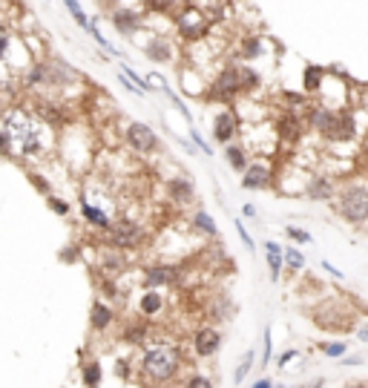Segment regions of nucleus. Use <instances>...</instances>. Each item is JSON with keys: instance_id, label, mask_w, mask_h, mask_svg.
Returning <instances> with one entry per match:
<instances>
[{"instance_id": "nucleus-3", "label": "nucleus", "mask_w": 368, "mask_h": 388, "mask_svg": "<svg viewBox=\"0 0 368 388\" xmlns=\"http://www.w3.org/2000/svg\"><path fill=\"white\" fill-rule=\"evenodd\" d=\"M184 368V351L176 342H147L141 351V360L135 365V374L147 385H170Z\"/></svg>"}, {"instance_id": "nucleus-2", "label": "nucleus", "mask_w": 368, "mask_h": 388, "mask_svg": "<svg viewBox=\"0 0 368 388\" xmlns=\"http://www.w3.org/2000/svg\"><path fill=\"white\" fill-rule=\"evenodd\" d=\"M259 87H262V78L253 66H245L239 61H228L213 75V81L201 98L210 104H222V110H225V107H233L242 95L256 93Z\"/></svg>"}, {"instance_id": "nucleus-39", "label": "nucleus", "mask_w": 368, "mask_h": 388, "mask_svg": "<svg viewBox=\"0 0 368 388\" xmlns=\"http://www.w3.org/2000/svg\"><path fill=\"white\" fill-rule=\"evenodd\" d=\"M29 182H32V187L43 196V199H49L52 196V184H49V179L43 176V173H35V170H29Z\"/></svg>"}, {"instance_id": "nucleus-7", "label": "nucleus", "mask_w": 368, "mask_h": 388, "mask_svg": "<svg viewBox=\"0 0 368 388\" xmlns=\"http://www.w3.org/2000/svg\"><path fill=\"white\" fill-rule=\"evenodd\" d=\"M173 21H176V32H179V38H182L184 43H199V41H204V38L210 35V26H213V23L207 21L201 4H182V6H179V15H176Z\"/></svg>"}, {"instance_id": "nucleus-33", "label": "nucleus", "mask_w": 368, "mask_h": 388, "mask_svg": "<svg viewBox=\"0 0 368 388\" xmlns=\"http://www.w3.org/2000/svg\"><path fill=\"white\" fill-rule=\"evenodd\" d=\"M285 268L290 273H300L305 268V253L300 248H285Z\"/></svg>"}, {"instance_id": "nucleus-24", "label": "nucleus", "mask_w": 368, "mask_h": 388, "mask_svg": "<svg viewBox=\"0 0 368 388\" xmlns=\"http://www.w3.org/2000/svg\"><path fill=\"white\" fill-rule=\"evenodd\" d=\"M265 248V262H268V273H270V282L276 285L282 279V268H285V248L273 239H265L262 242Z\"/></svg>"}, {"instance_id": "nucleus-41", "label": "nucleus", "mask_w": 368, "mask_h": 388, "mask_svg": "<svg viewBox=\"0 0 368 388\" xmlns=\"http://www.w3.org/2000/svg\"><path fill=\"white\" fill-rule=\"evenodd\" d=\"M233 227H236V236L242 239V245H245L248 251H253V248H256V242H253V236H251V233H248L245 221H242V219H236V224H233Z\"/></svg>"}, {"instance_id": "nucleus-12", "label": "nucleus", "mask_w": 368, "mask_h": 388, "mask_svg": "<svg viewBox=\"0 0 368 388\" xmlns=\"http://www.w3.org/2000/svg\"><path fill=\"white\" fill-rule=\"evenodd\" d=\"M239 130H242V121H239V112L233 107H225L213 115V141L216 144H233L239 138Z\"/></svg>"}, {"instance_id": "nucleus-4", "label": "nucleus", "mask_w": 368, "mask_h": 388, "mask_svg": "<svg viewBox=\"0 0 368 388\" xmlns=\"http://www.w3.org/2000/svg\"><path fill=\"white\" fill-rule=\"evenodd\" d=\"M305 124L317 135H322L325 141H334V144H345V141L357 138V118L351 110H331L328 104H317V107H308Z\"/></svg>"}, {"instance_id": "nucleus-29", "label": "nucleus", "mask_w": 368, "mask_h": 388, "mask_svg": "<svg viewBox=\"0 0 368 388\" xmlns=\"http://www.w3.org/2000/svg\"><path fill=\"white\" fill-rule=\"evenodd\" d=\"M322 81H325V69L308 63L305 72H303V90H305L308 95H317V93L322 90Z\"/></svg>"}, {"instance_id": "nucleus-18", "label": "nucleus", "mask_w": 368, "mask_h": 388, "mask_svg": "<svg viewBox=\"0 0 368 388\" xmlns=\"http://www.w3.org/2000/svg\"><path fill=\"white\" fill-rule=\"evenodd\" d=\"M337 184H334V179L331 176H311L308 182H305V196L311 199V201H334L337 199Z\"/></svg>"}, {"instance_id": "nucleus-54", "label": "nucleus", "mask_w": 368, "mask_h": 388, "mask_svg": "<svg viewBox=\"0 0 368 388\" xmlns=\"http://www.w3.org/2000/svg\"><path fill=\"white\" fill-rule=\"evenodd\" d=\"M6 110H9V107H6L4 101H0V121H4V115H6Z\"/></svg>"}, {"instance_id": "nucleus-51", "label": "nucleus", "mask_w": 368, "mask_h": 388, "mask_svg": "<svg viewBox=\"0 0 368 388\" xmlns=\"http://www.w3.org/2000/svg\"><path fill=\"white\" fill-rule=\"evenodd\" d=\"M362 360H365L362 354H357V357H342V365H348V368H351V365H362Z\"/></svg>"}, {"instance_id": "nucleus-19", "label": "nucleus", "mask_w": 368, "mask_h": 388, "mask_svg": "<svg viewBox=\"0 0 368 388\" xmlns=\"http://www.w3.org/2000/svg\"><path fill=\"white\" fill-rule=\"evenodd\" d=\"M121 342L124 345H147L150 342V320H127V325H124V331H121Z\"/></svg>"}, {"instance_id": "nucleus-8", "label": "nucleus", "mask_w": 368, "mask_h": 388, "mask_svg": "<svg viewBox=\"0 0 368 388\" xmlns=\"http://www.w3.org/2000/svg\"><path fill=\"white\" fill-rule=\"evenodd\" d=\"M124 144L135 152V155H153L159 152L162 141L156 135V130L150 124H144V121H130L124 127Z\"/></svg>"}, {"instance_id": "nucleus-23", "label": "nucleus", "mask_w": 368, "mask_h": 388, "mask_svg": "<svg viewBox=\"0 0 368 388\" xmlns=\"http://www.w3.org/2000/svg\"><path fill=\"white\" fill-rule=\"evenodd\" d=\"M164 308H167V296H164V290H144V293L138 296V314H141L144 320L159 317Z\"/></svg>"}, {"instance_id": "nucleus-16", "label": "nucleus", "mask_w": 368, "mask_h": 388, "mask_svg": "<svg viewBox=\"0 0 368 388\" xmlns=\"http://www.w3.org/2000/svg\"><path fill=\"white\" fill-rule=\"evenodd\" d=\"M115 320H118V314L107 299H93V305H90V331L93 334H107L115 325Z\"/></svg>"}, {"instance_id": "nucleus-50", "label": "nucleus", "mask_w": 368, "mask_h": 388, "mask_svg": "<svg viewBox=\"0 0 368 388\" xmlns=\"http://www.w3.org/2000/svg\"><path fill=\"white\" fill-rule=\"evenodd\" d=\"M256 216H259V210H256L253 204H245V207H242V219H256Z\"/></svg>"}, {"instance_id": "nucleus-5", "label": "nucleus", "mask_w": 368, "mask_h": 388, "mask_svg": "<svg viewBox=\"0 0 368 388\" xmlns=\"http://www.w3.org/2000/svg\"><path fill=\"white\" fill-rule=\"evenodd\" d=\"M334 210L342 221L351 227H365L368 224V182L365 179H351L337 190Z\"/></svg>"}, {"instance_id": "nucleus-35", "label": "nucleus", "mask_w": 368, "mask_h": 388, "mask_svg": "<svg viewBox=\"0 0 368 388\" xmlns=\"http://www.w3.org/2000/svg\"><path fill=\"white\" fill-rule=\"evenodd\" d=\"M285 236H288L293 245H311V242H314L311 233H308L305 227H297V224H288V227H285Z\"/></svg>"}, {"instance_id": "nucleus-15", "label": "nucleus", "mask_w": 368, "mask_h": 388, "mask_svg": "<svg viewBox=\"0 0 368 388\" xmlns=\"http://www.w3.org/2000/svg\"><path fill=\"white\" fill-rule=\"evenodd\" d=\"M239 187H242V190H273V187H276V173H273L270 164L253 162V164L242 173Z\"/></svg>"}, {"instance_id": "nucleus-32", "label": "nucleus", "mask_w": 368, "mask_h": 388, "mask_svg": "<svg viewBox=\"0 0 368 388\" xmlns=\"http://www.w3.org/2000/svg\"><path fill=\"white\" fill-rule=\"evenodd\" d=\"M121 75H124L127 81H130V84H132V87L138 90V95H147V93H153V90H150V84H147V78H141V75H138V72H135V69H132L130 63H121Z\"/></svg>"}, {"instance_id": "nucleus-40", "label": "nucleus", "mask_w": 368, "mask_h": 388, "mask_svg": "<svg viewBox=\"0 0 368 388\" xmlns=\"http://www.w3.org/2000/svg\"><path fill=\"white\" fill-rule=\"evenodd\" d=\"M46 207H49V210H52L55 216H69V213H72V204H69L66 199L55 196V193H52V196L46 199Z\"/></svg>"}, {"instance_id": "nucleus-14", "label": "nucleus", "mask_w": 368, "mask_h": 388, "mask_svg": "<svg viewBox=\"0 0 368 388\" xmlns=\"http://www.w3.org/2000/svg\"><path fill=\"white\" fill-rule=\"evenodd\" d=\"M127 268H130V256L124 253V251H115V248H101L98 251V273L104 276V279H121L124 273H127Z\"/></svg>"}, {"instance_id": "nucleus-43", "label": "nucleus", "mask_w": 368, "mask_h": 388, "mask_svg": "<svg viewBox=\"0 0 368 388\" xmlns=\"http://www.w3.org/2000/svg\"><path fill=\"white\" fill-rule=\"evenodd\" d=\"M78 259H81V251H78L75 245H66V248L61 251V262H69V265H72V262H78Z\"/></svg>"}, {"instance_id": "nucleus-22", "label": "nucleus", "mask_w": 368, "mask_h": 388, "mask_svg": "<svg viewBox=\"0 0 368 388\" xmlns=\"http://www.w3.org/2000/svg\"><path fill=\"white\" fill-rule=\"evenodd\" d=\"M273 124H276V135H279L282 141H300V138H303V121H300V112L285 110Z\"/></svg>"}, {"instance_id": "nucleus-13", "label": "nucleus", "mask_w": 368, "mask_h": 388, "mask_svg": "<svg viewBox=\"0 0 368 388\" xmlns=\"http://www.w3.org/2000/svg\"><path fill=\"white\" fill-rule=\"evenodd\" d=\"M164 196H167V201L176 204V207H190V204H196V199H199L196 184H193L190 176H173V179H167V182H164Z\"/></svg>"}, {"instance_id": "nucleus-31", "label": "nucleus", "mask_w": 368, "mask_h": 388, "mask_svg": "<svg viewBox=\"0 0 368 388\" xmlns=\"http://www.w3.org/2000/svg\"><path fill=\"white\" fill-rule=\"evenodd\" d=\"M270 360H273V328L265 325V331H262V354H259V365L256 368H268Z\"/></svg>"}, {"instance_id": "nucleus-26", "label": "nucleus", "mask_w": 368, "mask_h": 388, "mask_svg": "<svg viewBox=\"0 0 368 388\" xmlns=\"http://www.w3.org/2000/svg\"><path fill=\"white\" fill-rule=\"evenodd\" d=\"M225 162H228V167H231L233 173H245V170L253 164L248 147H245V144H239V141H233V144H228V147H225Z\"/></svg>"}, {"instance_id": "nucleus-42", "label": "nucleus", "mask_w": 368, "mask_h": 388, "mask_svg": "<svg viewBox=\"0 0 368 388\" xmlns=\"http://www.w3.org/2000/svg\"><path fill=\"white\" fill-rule=\"evenodd\" d=\"M190 141H193V147L199 150V152H204L207 155V159H210V155H213V150H210V144L201 138V132L196 130V127H190Z\"/></svg>"}, {"instance_id": "nucleus-34", "label": "nucleus", "mask_w": 368, "mask_h": 388, "mask_svg": "<svg viewBox=\"0 0 368 388\" xmlns=\"http://www.w3.org/2000/svg\"><path fill=\"white\" fill-rule=\"evenodd\" d=\"M15 46V35L9 32V26L0 23V66L9 61V49Z\"/></svg>"}, {"instance_id": "nucleus-36", "label": "nucleus", "mask_w": 368, "mask_h": 388, "mask_svg": "<svg viewBox=\"0 0 368 388\" xmlns=\"http://www.w3.org/2000/svg\"><path fill=\"white\" fill-rule=\"evenodd\" d=\"M179 388H216V382H213V377H207V374H201V371H193Z\"/></svg>"}, {"instance_id": "nucleus-1", "label": "nucleus", "mask_w": 368, "mask_h": 388, "mask_svg": "<svg viewBox=\"0 0 368 388\" xmlns=\"http://www.w3.org/2000/svg\"><path fill=\"white\" fill-rule=\"evenodd\" d=\"M0 130L9 138L12 159L21 164L41 162L52 150V127L26 107H9L4 121H0Z\"/></svg>"}, {"instance_id": "nucleus-37", "label": "nucleus", "mask_w": 368, "mask_h": 388, "mask_svg": "<svg viewBox=\"0 0 368 388\" xmlns=\"http://www.w3.org/2000/svg\"><path fill=\"white\" fill-rule=\"evenodd\" d=\"M63 9H66L72 18H75V23H78L81 29H87V32H90V23H93V21H90V18H87V12L81 9V4H75V0H69V4H63Z\"/></svg>"}, {"instance_id": "nucleus-52", "label": "nucleus", "mask_w": 368, "mask_h": 388, "mask_svg": "<svg viewBox=\"0 0 368 388\" xmlns=\"http://www.w3.org/2000/svg\"><path fill=\"white\" fill-rule=\"evenodd\" d=\"M118 81H121V84H124V90H130V93H135V95H138V90H135V87H132V84H130V81H127V78H124V75H121V72H118Z\"/></svg>"}, {"instance_id": "nucleus-44", "label": "nucleus", "mask_w": 368, "mask_h": 388, "mask_svg": "<svg viewBox=\"0 0 368 388\" xmlns=\"http://www.w3.org/2000/svg\"><path fill=\"white\" fill-rule=\"evenodd\" d=\"M297 357H300V351H297V348H288V351H282V354L276 357V368H285L290 360H297Z\"/></svg>"}, {"instance_id": "nucleus-25", "label": "nucleus", "mask_w": 368, "mask_h": 388, "mask_svg": "<svg viewBox=\"0 0 368 388\" xmlns=\"http://www.w3.org/2000/svg\"><path fill=\"white\" fill-rule=\"evenodd\" d=\"M236 314V308H233V302H231V296H213L210 299V305H207V320H210V325H216V323H231V317Z\"/></svg>"}, {"instance_id": "nucleus-53", "label": "nucleus", "mask_w": 368, "mask_h": 388, "mask_svg": "<svg viewBox=\"0 0 368 388\" xmlns=\"http://www.w3.org/2000/svg\"><path fill=\"white\" fill-rule=\"evenodd\" d=\"M357 337H359V342H368V328H359Z\"/></svg>"}, {"instance_id": "nucleus-55", "label": "nucleus", "mask_w": 368, "mask_h": 388, "mask_svg": "<svg viewBox=\"0 0 368 388\" xmlns=\"http://www.w3.org/2000/svg\"><path fill=\"white\" fill-rule=\"evenodd\" d=\"M345 388H368V382H354V385H345Z\"/></svg>"}, {"instance_id": "nucleus-17", "label": "nucleus", "mask_w": 368, "mask_h": 388, "mask_svg": "<svg viewBox=\"0 0 368 388\" xmlns=\"http://www.w3.org/2000/svg\"><path fill=\"white\" fill-rule=\"evenodd\" d=\"M141 49H144L147 61H153V63H173L176 61V43L162 35H153Z\"/></svg>"}, {"instance_id": "nucleus-47", "label": "nucleus", "mask_w": 368, "mask_h": 388, "mask_svg": "<svg viewBox=\"0 0 368 388\" xmlns=\"http://www.w3.org/2000/svg\"><path fill=\"white\" fill-rule=\"evenodd\" d=\"M322 271H325V273H331L334 279H342V276H345V273H342V271H340L337 265H331L328 259H322Z\"/></svg>"}, {"instance_id": "nucleus-10", "label": "nucleus", "mask_w": 368, "mask_h": 388, "mask_svg": "<svg viewBox=\"0 0 368 388\" xmlns=\"http://www.w3.org/2000/svg\"><path fill=\"white\" fill-rule=\"evenodd\" d=\"M110 9V23L118 35L124 38H132L144 29V15H141V6H132V4H115V6H107Z\"/></svg>"}, {"instance_id": "nucleus-27", "label": "nucleus", "mask_w": 368, "mask_h": 388, "mask_svg": "<svg viewBox=\"0 0 368 388\" xmlns=\"http://www.w3.org/2000/svg\"><path fill=\"white\" fill-rule=\"evenodd\" d=\"M190 227H193V233H199V236H204V239H216L219 236V227H216V219L207 213V210H193V216H190Z\"/></svg>"}, {"instance_id": "nucleus-11", "label": "nucleus", "mask_w": 368, "mask_h": 388, "mask_svg": "<svg viewBox=\"0 0 368 388\" xmlns=\"http://www.w3.org/2000/svg\"><path fill=\"white\" fill-rule=\"evenodd\" d=\"M222 342H225L222 331H219L216 325H210V323H204V325L196 328V334L190 340V348H193V354L199 360H213L219 351H222Z\"/></svg>"}, {"instance_id": "nucleus-45", "label": "nucleus", "mask_w": 368, "mask_h": 388, "mask_svg": "<svg viewBox=\"0 0 368 388\" xmlns=\"http://www.w3.org/2000/svg\"><path fill=\"white\" fill-rule=\"evenodd\" d=\"M115 374H118L121 379L132 377V368H130V362H127V360H118V362H115Z\"/></svg>"}, {"instance_id": "nucleus-49", "label": "nucleus", "mask_w": 368, "mask_h": 388, "mask_svg": "<svg viewBox=\"0 0 368 388\" xmlns=\"http://www.w3.org/2000/svg\"><path fill=\"white\" fill-rule=\"evenodd\" d=\"M251 388H276V382H273L270 377H259V379H256Z\"/></svg>"}, {"instance_id": "nucleus-9", "label": "nucleus", "mask_w": 368, "mask_h": 388, "mask_svg": "<svg viewBox=\"0 0 368 388\" xmlns=\"http://www.w3.org/2000/svg\"><path fill=\"white\" fill-rule=\"evenodd\" d=\"M184 276V265H173V262H156L144 268V288L147 290H164L170 285H179V279Z\"/></svg>"}, {"instance_id": "nucleus-28", "label": "nucleus", "mask_w": 368, "mask_h": 388, "mask_svg": "<svg viewBox=\"0 0 368 388\" xmlns=\"http://www.w3.org/2000/svg\"><path fill=\"white\" fill-rule=\"evenodd\" d=\"M81 382H84V388H101V382H104V365L98 360L81 362Z\"/></svg>"}, {"instance_id": "nucleus-6", "label": "nucleus", "mask_w": 368, "mask_h": 388, "mask_svg": "<svg viewBox=\"0 0 368 388\" xmlns=\"http://www.w3.org/2000/svg\"><path fill=\"white\" fill-rule=\"evenodd\" d=\"M107 236V245L115 248V251H138L144 242H147V227L138 221V219H130V216H118L112 219V227L104 233Z\"/></svg>"}, {"instance_id": "nucleus-48", "label": "nucleus", "mask_w": 368, "mask_h": 388, "mask_svg": "<svg viewBox=\"0 0 368 388\" xmlns=\"http://www.w3.org/2000/svg\"><path fill=\"white\" fill-rule=\"evenodd\" d=\"M282 388H288V385H282ZM290 388H325V379L320 377V379H314V382H303V385H290Z\"/></svg>"}, {"instance_id": "nucleus-21", "label": "nucleus", "mask_w": 368, "mask_h": 388, "mask_svg": "<svg viewBox=\"0 0 368 388\" xmlns=\"http://www.w3.org/2000/svg\"><path fill=\"white\" fill-rule=\"evenodd\" d=\"M81 216H84V221H87L90 227H95V230H101V233H107V230L112 227V216L104 210V204H95V201H90V199H81Z\"/></svg>"}, {"instance_id": "nucleus-46", "label": "nucleus", "mask_w": 368, "mask_h": 388, "mask_svg": "<svg viewBox=\"0 0 368 388\" xmlns=\"http://www.w3.org/2000/svg\"><path fill=\"white\" fill-rule=\"evenodd\" d=\"M0 155H4V159H12V147H9V138H6L4 130H0Z\"/></svg>"}, {"instance_id": "nucleus-20", "label": "nucleus", "mask_w": 368, "mask_h": 388, "mask_svg": "<svg viewBox=\"0 0 368 388\" xmlns=\"http://www.w3.org/2000/svg\"><path fill=\"white\" fill-rule=\"evenodd\" d=\"M262 52H265V38H262V35L248 32V35H242L239 43H236V58H239V63H253V61L262 58Z\"/></svg>"}, {"instance_id": "nucleus-38", "label": "nucleus", "mask_w": 368, "mask_h": 388, "mask_svg": "<svg viewBox=\"0 0 368 388\" xmlns=\"http://www.w3.org/2000/svg\"><path fill=\"white\" fill-rule=\"evenodd\" d=\"M320 351L328 360H342V357H348V342H322Z\"/></svg>"}, {"instance_id": "nucleus-30", "label": "nucleus", "mask_w": 368, "mask_h": 388, "mask_svg": "<svg viewBox=\"0 0 368 388\" xmlns=\"http://www.w3.org/2000/svg\"><path fill=\"white\" fill-rule=\"evenodd\" d=\"M256 362H259V357H256V351L253 348H248L245 354H242V360H239V365H236V371H233V385H242L245 379H248V374L256 368Z\"/></svg>"}]
</instances>
